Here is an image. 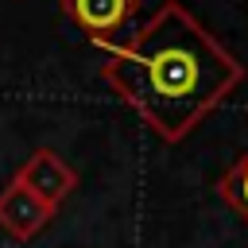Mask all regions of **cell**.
<instances>
[{
	"label": "cell",
	"instance_id": "1",
	"mask_svg": "<svg viewBox=\"0 0 248 248\" xmlns=\"http://www.w3.org/2000/svg\"><path fill=\"white\" fill-rule=\"evenodd\" d=\"M116 78L155 124L174 132L232 81V66L190 19L167 12L143 31Z\"/></svg>",
	"mask_w": 248,
	"mask_h": 248
},
{
	"label": "cell",
	"instance_id": "2",
	"mask_svg": "<svg viewBox=\"0 0 248 248\" xmlns=\"http://www.w3.org/2000/svg\"><path fill=\"white\" fill-rule=\"evenodd\" d=\"M74 12L85 27L93 31H108L124 19V0H74Z\"/></svg>",
	"mask_w": 248,
	"mask_h": 248
},
{
	"label": "cell",
	"instance_id": "3",
	"mask_svg": "<svg viewBox=\"0 0 248 248\" xmlns=\"http://www.w3.org/2000/svg\"><path fill=\"white\" fill-rule=\"evenodd\" d=\"M240 202L248 205V170H244V178H240Z\"/></svg>",
	"mask_w": 248,
	"mask_h": 248
}]
</instances>
